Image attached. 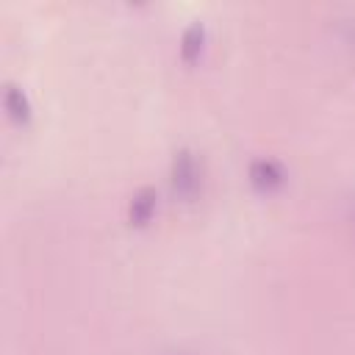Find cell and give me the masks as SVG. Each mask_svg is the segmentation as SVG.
I'll list each match as a JSON object with an SVG mask.
<instances>
[{
	"label": "cell",
	"mask_w": 355,
	"mask_h": 355,
	"mask_svg": "<svg viewBox=\"0 0 355 355\" xmlns=\"http://www.w3.org/2000/svg\"><path fill=\"white\" fill-rule=\"evenodd\" d=\"M169 180H172V191H175L180 200H194V197L200 194L202 169H200V161H197V155H194L191 150H178V153H175Z\"/></svg>",
	"instance_id": "obj_1"
},
{
	"label": "cell",
	"mask_w": 355,
	"mask_h": 355,
	"mask_svg": "<svg viewBox=\"0 0 355 355\" xmlns=\"http://www.w3.org/2000/svg\"><path fill=\"white\" fill-rule=\"evenodd\" d=\"M247 178H250V183H252L258 191L272 194V191H277V189L286 183V169H283V164L275 161V158H255V161L250 164V169H247Z\"/></svg>",
	"instance_id": "obj_2"
},
{
	"label": "cell",
	"mask_w": 355,
	"mask_h": 355,
	"mask_svg": "<svg viewBox=\"0 0 355 355\" xmlns=\"http://www.w3.org/2000/svg\"><path fill=\"white\" fill-rule=\"evenodd\" d=\"M155 208H158V191H155L153 186L139 189V191L130 197V202H128V219H130V225H136V227L147 225V222L153 219Z\"/></svg>",
	"instance_id": "obj_3"
},
{
	"label": "cell",
	"mask_w": 355,
	"mask_h": 355,
	"mask_svg": "<svg viewBox=\"0 0 355 355\" xmlns=\"http://www.w3.org/2000/svg\"><path fill=\"white\" fill-rule=\"evenodd\" d=\"M202 47H205V25L202 22H191L180 36V58L186 64H194L200 58Z\"/></svg>",
	"instance_id": "obj_4"
},
{
	"label": "cell",
	"mask_w": 355,
	"mask_h": 355,
	"mask_svg": "<svg viewBox=\"0 0 355 355\" xmlns=\"http://www.w3.org/2000/svg\"><path fill=\"white\" fill-rule=\"evenodd\" d=\"M3 105H6V111H8L11 119H17V122H28V119H31V103H28V94H25L17 83H6Z\"/></svg>",
	"instance_id": "obj_5"
},
{
	"label": "cell",
	"mask_w": 355,
	"mask_h": 355,
	"mask_svg": "<svg viewBox=\"0 0 355 355\" xmlns=\"http://www.w3.org/2000/svg\"><path fill=\"white\" fill-rule=\"evenodd\" d=\"M352 219H355V205H352Z\"/></svg>",
	"instance_id": "obj_6"
}]
</instances>
